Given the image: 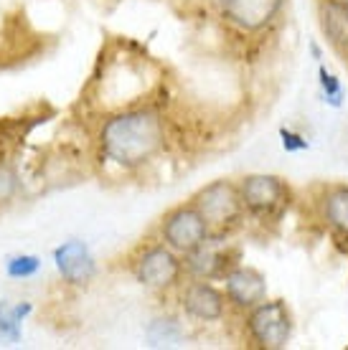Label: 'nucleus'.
Here are the masks:
<instances>
[{
    "label": "nucleus",
    "instance_id": "nucleus-1",
    "mask_svg": "<svg viewBox=\"0 0 348 350\" xmlns=\"http://www.w3.org/2000/svg\"><path fill=\"white\" fill-rule=\"evenodd\" d=\"M166 142V127L160 114L140 107L112 114L99 130V148L105 160L117 167L135 170L156 158Z\"/></svg>",
    "mask_w": 348,
    "mask_h": 350
},
{
    "label": "nucleus",
    "instance_id": "nucleus-2",
    "mask_svg": "<svg viewBox=\"0 0 348 350\" xmlns=\"http://www.w3.org/2000/svg\"><path fill=\"white\" fill-rule=\"evenodd\" d=\"M244 325L249 340L262 350L288 348L293 338V315L282 299H262L260 305L247 310Z\"/></svg>",
    "mask_w": 348,
    "mask_h": 350
},
{
    "label": "nucleus",
    "instance_id": "nucleus-3",
    "mask_svg": "<svg viewBox=\"0 0 348 350\" xmlns=\"http://www.w3.org/2000/svg\"><path fill=\"white\" fill-rule=\"evenodd\" d=\"M193 206L201 211V216L206 219L211 234L224 237L229 228L236 226L244 213L242 193L239 185L232 180H214V183L203 185L196 196H193Z\"/></svg>",
    "mask_w": 348,
    "mask_h": 350
},
{
    "label": "nucleus",
    "instance_id": "nucleus-4",
    "mask_svg": "<svg viewBox=\"0 0 348 350\" xmlns=\"http://www.w3.org/2000/svg\"><path fill=\"white\" fill-rule=\"evenodd\" d=\"M209 237H211L209 224H206V219L201 216V211L193 203L173 208L163 219V226H160L163 244H168L181 256H186L193 249H199Z\"/></svg>",
    "mask_w": 348,
    "mask_h": 350
},
{
    "label": "nucleus",
    "instance_id": "nucleus-5",
    "mask_svg": "<svg viewBox=\"0 0 348 350\" xmlns=\"http://www.w3.org/2000/svg\"><path fill=\"white\" fill-rule=\"evenodd\" d=\"M183 274V259L168 244H156L145 249L135 262V280L148 289L163 292L178 284Z\"/></svg>",
    "mask_w": 348,
    "mask_h": 350
},
{
    "label": "nucleus",
    "instance_id": "nucleus-6",
    "mask_svg": "<svg viewBox=\"0 0 348 350\" xmlns=\"http://www.w3.org/2000/svg\"><path fill=\"white\" fill-rule=\"evenodd\" d=\"M244 211L252 216H275L288 206L290 191L282 183V178L270 173H252L244 175L239 183Z\"/></svg>",
    "mask_w": 348,
    "mask_h": 350
},
{
    "label": "nucleus",
    "instance_id": "nucleus-7",
    "mask_svg": "<svg viewBox=\"0 0 348 350\" xmlns=\"http://www.w3.org/2000/svg\"><path fill=\"white\" fill-rule=\"evenodd\" d=\"M221 16L244 33H260L277 21L285 0H216Z\"/></svg>",
    "mask_w": 348,
    "mask_h": 350
},
{
    "label": "nucleus",
    "instance_id": "nucleus-8",
    "mask_svg": "<svg viewBox=\"0 0 348 350\" xmlns=\"http://www.w3.org/2000/svg\"><path fill=\"white\" fill-rule=\"evenodd\" d=\"M183 312L201 323H219L227 315V295L224 289L211 284V280H196L183 289L181 295Z\"/></svg>",
    "mask_w": 348,
    "mask_h": 350
},
{
    "label": "nucleus",
    "instance_id": "nucleus-9",
    "mask_svg": "<svg viewBox=\"0 0 348 350\" xmlns=\"http://www.w3.org/2000/svg\"><path fill=\"white\" fill-rule=\"evenodd\" d=\"M224 282V295L227 302L236 310H252L260 305L262 299H267V280L264 274L252 267H232V269L221 277Z\"/></svg>",
    "mask_w": 348,
    "mask_h": 350
},
{
    "label": "nucleus",
    "instance_id": "nucleus-10",
    "mask_svg": "<svg viewBox=\"0 0 348 350\" xmlns=\"http://www.w3.org/2000/svg\"><path fill=\"white\" fill-rule=\"evenodd\" d=\"M183 269L191 274L193 280H216L224 277L232 264H229V246L224 237L211 234L199 249H193L183 259Z\"/></svg>",
    "mask_w": 348,
    "mask_h": 350
},
{
    "label": "nucleus",
    "instance_id": "nucleus-11",
    "mask_svg": "<svg viewBox=\"0 0 348 350\" xmlns=\"http://www.w3.org/2000/svg\"><path fill=\"white\" fill-rule=\"evenodd\" d=\"M53 264L59 269L61 280L71 284V287H84L95 280L97 274V262L89 246L79 239H71V241H64L61 246H56L53 252Z\"/></svg>",
    "mask_w": 348,
    "mask_h": 350
},
{
    "label": "nucleus",
    "instance_id": "nucleus-12",
    "mask_svg": "<svg viewBox=\"0 0 348 350\" xmlns=\"http://www.w3.org/2000/svg\"><path fill=\"white\" fill-rule=\"evenodd\" d=\"M321 28L338 51H348V0H321Z\"/></svg>",
    "mask_w": 348,
    "mask_h": 350
},
{
    "label": "nucleus",
    "instance_id": "nucleus-13",
    "mask_svg": "<svg viewBox=\"0 0 348 350\" xmlns=\"http://www.w3.org/2000/svg\"><path fill=\"white\" fill-rule=\"evenodd\" d=\"M321 216L323 221L338 231L340 237H348V185H331L321 196Z\"/></svg>",
    "mask_w": 348,
    "mask_h": 350
},
{
    "label": "nucleus",
    "instance_id": "nucleus-14",
    "mask_svg": "<svg viewBox=\"0 0 348 350\" xmlns=\"http://www.w3.org/2000/svg\"><path fill=\"white\" fill-rule=\"evenodd\" d=\"M145 338L150 348H173L183 342V325L171 315L153 317L145 327Z\"/></svg>",
    "mask_w": 348,
    "mask_h": 350
},
{
    "label": "nucleus",
    "instance_id": "nucleus-15",
    "mask_svg": "<svg viewBox=\"0 0 348 350\" xmlns=\"http://www.w3.org/2000/svg\"><path fill=\"white\" fill-rule=\"evenodd\" d=\"M28 312H31L28 302H21V305L0 302V340L3 342L21 340V323L28 317Z\"/></svg>",
    "mask_w": 348,
    "mask_h": 350
},
{
    "label": "nucleus",
    "instance_id": "nucleus-16",
    "mask_svg": "<svg viewBox=\"0 0 348 350\" xmlns=\"http://www.w3.org/2000/svg\"><path fill=\"white\" fill-rule=\"evenodd\" d=\"M38 269H41V259L34 254H16L5 262V274L10 280H28L38 274Z\"/></svg>",
    "mask_w": 348,
    "mask_h": 350
},
{
    "label": "nucleus",
    "instance_id": "nucleus-17",
    "mask_svg": "<svg viewBox=\"0 0 348 350\" xmlns=\"http://www.w3.org/2000/svg\"><path fill=\"white\" fill-rule=\"evenodd\" d=\"M318 77H321V89H323V96H325V102H331V105L338 107L340 99H343V89H340L338 79H336L333 74H328L325 69L318 71Z\"/></svg>",
    "mask_w": 348,
    "mask_h": 350
},
{
    "label": "nucleus",
    "instance_id": "nucleus-18",
    "mask_svg": "<svg viewBox=\"0 0 348 350\" xmlns=\"http://www.w3.org/2000/svg\"><path fill=\"white\" fill-rule=\"evenodd\" d=\"M18 188V175L10 165H0V201L10 198Z\"/></svg>",
    "mask_w": 348,
    "mask_h": 350
},
{
    "label": "nucleus",
    "instance_id": "nucleus-19",
    "mask_svg": "<svg viewBox=\"0 0 348 350\" xmlns=\"http://www.w3.org/2000/svg\"><path fill=\"white\" fill-rule=\"evenodd\" d=\"M282 137H285L282 145H285L288 150H305L308 148V142H305L303 137H297V135H293V132H288V130H282Z\"/></svg>",
    "mask_w": 348,
    "mask_h": 350
}]
</instances>
